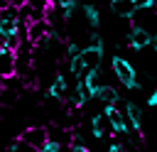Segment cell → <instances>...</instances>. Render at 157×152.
Instances as JSON below:
<instances>
[{"label": "cell", "instance_id": "obj_10", "mask_svg": "<svg viewBox=\"0 0 157 152\" xmlns=\"http://www.w3.org/2000/svg\"><path fill=\"white\" fill-rule=\"evenodd\" d=\"M123 105H125V115L130 118V125H132V130L142 132V110L137 108V103H132V101H125Z\"/></svg>", "mask_w": 157, "mask_h": 152}, {"label": "cell", "instance_id": "obj_25", "mask_svg": "<svg viewBox=\"0 0 157 152\" xmlns=\"http://www.w3.org/2000/svg\"><path fill=\"white\" fill-rule=\"evenodd\" d=\"M27 0H10V5H15V7H22Z\"/></svg>", "mask_w": 157, "mask_h": 152}, {"label": "cell", "instance_id": "obj_12", "mask_svg": "<svg viewBox=\"0 0 157 152\" xmlns=\"http://www.w3.org/2000/svg\"><path fill=\"white\" fill-rule=\"evenodd\" d=\"M110 7H113L115 15H120V17H125V20H132V15H135V7H132L130 0H113Z\"/></svg>", "mask_w": 157, "mask_h": 152}, {"label": "cell", "instance_id": "obj_19", "mask_svg": "<svg viewBox=\"0 0 157 152\" xmlns=\"http://www.w3.org/2000/svg\"><path fill=\"white\" fill-rule=\"evenodd\" d=\"M25 5H27V7H32V10H37V12H47L49 0H27Z\"/></svg>", "mask_w": 157, "mask_h": 152}, {"label": "cell", "instance_id": "obj_3", "mask_svg": "<svg viewBox=\"0 0 157 152\" xmlns=\"http://www.w3.org/2000/svg\"><path fill=\"white\" fill-rule=\"evenodd\" d=\"M128 44H130L135 51H140V49H145V47L152 44V34H150L147 29L137 27V25H130V29H128Z\"/></svg>", "mask_w": 157, "mask_h": 152}, {"label": "cell", "instance_id": "obj_2", "mask_svg": "<svg viewBox=\"0 0 157 152\" xmlns=\"http://www.w3.org/2000/svg\"><path fill=\"white\" fill-rule=\"evenodd\" d=\"M47 137H49V130H47L44 125H32V127H25V130L20 132V140H22L25 145L37 147V150L47 142Z\"/></svg>", "mask_w": 157, "mask_h": 152}, {"label": "cell", "instance_id": "obj_8", "mask_svg": "<svg viewBox=\"0 0 157 152\" xmlns=\"http://www.w3.org/2000/svg\"><path fill=\"white\" fill-rule=\"evenodd\" d=\"M81 59H83V64H86V71H88V69H98V64H101V59H103V49L88 44L86 49H81Z\"/></svg>", "mask_w": 157, "mask_h": 152}, {"label": "cell", "instance_id": "obj_28", "mask_svg": "<svg viewBox=\"0 0 157 152\" xmlns=\"http://www.w3.org/2000/svg\"><path fill=\"white\" fill-rule=\"evenodd\" d=\"M108 2H113V0H108Z\"/></svg>", "mask_w": 157, "mask_h": 152}, {"label": "cell", "instance_id": "obj_15", "mask_svg": "<svg viewBox=\"0 0 157 152\" xmlns=\"http://www.w3.org/2000/svg\"><path fill=\"white\" fill-rule=\"evenodd\" d=\"M69 69H71V74H74L76 78L86 74V64H83V59H81V51H78L76 56H71V59H69Z\"/></svg>", "mask_w": 157, "mask_h": 152}, {"label": "cell", "instance_id": "obj_22", "mask_svg": "<svg viewBox=\"0 0 157 152\" xmlns=\"http://www.w3.org/2000/svg\"><path fill=\"white\" fill-rule=\"evenodd\" d=\"M64 51H66V56H69V59H71V56H76V54H78V51H81V49H78V44H76V42H69V44H66V49H64Z\"/></svg>", "mask_w": 157, "mask_h": 152}, {"label": "cell", "instance_id": "obj_1", "mask_svg": "<svg viewBox=\"0 0 157 152\" xmlns=\"http://www.w3.org/2000/svg\"><path fill=\"white\" fill-rule=\"evenodd\" d=\"M110 66H113V74L118 76V81L128 88V91H140V83H137V76H135V69H132V64L128 61V59H123V56H113L110 59Z\"/></svg>", "mask_w": 157, "mask_h": 152}, {"label": "cell", "instance_id": "obj_21", "mask_svg": "<svg viewBox=\"0 0 157 152\" xmlns=\"http://www.w3.org/2000/svg\"><path fill=\"white\" fill-rule=\"evenodd\" d=\"M71 152H88L81 137H74V142H71Z\"/></svg>", "mask_w": 157, "mask_h": 152}, {"label": "cell", "instance_id": "obj_20", "mask_svg": "<svg viewBox=\"0 0 157 152\" xmlns=\"http://www.w3.org/2000/svg\"><path fill=\"white\" fill-rule=\"evenodd\" d=\"M130 2H132L135 10H150V7H155V0H130Z\"/></svg>", "mask_w": 157, "mask_h": 152}, {"label": "cell", "instance_id": "obj_27", "mask_svg": "<svg viewBox=\"0 0 157 152\" xmlns=\"http://www.w3.org/2000/svg\"><path fill=\"white\" fill-rule=\"evenodd\" d=\"M0 47H2V37H0Z\"/></svg>", "mask_w": 157, "mask_h": 152}, {"label": "cell", "instance_id": "obj_11", "mask_svg": "<svg viewBox=\"0 0 157 152\" xmlns=\"http://www.w3.org/2000/svg\"><path fill=\"white\" fill-rule=\"evenodd\" d=\"M108 127H110V123H108V118H105V113L103 115H93L91 118V132H93V137H105V132H108Z\"/></svg>", "mask_w": 157, "mask_h": 152}, {"label": "cell", "instance_id": "obj_7", "mask_svg": "<svg viewBox=\"0 0 157 152\" xmlns=\"http://www.w3.org/2000/svg\"><path fill=\"white\" fill-rule=\"evenodd\" d=\"M66 93H69V83H66L64 74H56L54 81H52V86L47 88V96H49V98H56V101H64Z\"/></svg>", "mask_w": 157, "mask_h": 152}, {"label": "cell", "instance_id": "obj_17", "mask_svg": "<svg viewBox=\"0 0 157 152\" xmlns=\"http://www.w3.org/2000/svg\"><path fill=\"white\" fill-rule=\"evenodd\" d=\"M20 42H25L17 32H10V34H5L2 37V47H7V49H17L20 47Z\"/></svg>", "mask_w": 157, "mask_h": 152}, {"label": "cell", "instance_id": "obj_24", "mask_svg": "<svg viewBox=\"0 0 157 152\" xmlns=\"http://www.w3.org/2000/svg\"><path fill=\"white\" fill-rule=\"evenodd\" d=\"M147 103H150V105H152V108H157V91H155V93H152V96H150V98H147Z\"/></svg>", "mask_w": 157, "mask_h": 152}, {"label": "cell", "instance_id": "obj_4", "mask_svg": "<svg viewBox=\"0 0 157 152\" xmlns=\"http://www.w3.org/2000/svg\"><path fill=\"white\" fill-rule=\"evenodd\" d=\"M103 113H105V118H108V123H110V130L113 132H118V135H128V120L123 118V113L115 108V103H110V105H105L103 108Z\"/></svg>", "mask_w": 157, "mask_h": 152}, {"label": "cell", "instance_id": "obj_29", "mask_svg": "<svg viewBox=\"0 0 157 152\" xmlns=\"http://www.w3.org/2000/svg\"><path fill=\"white\" fill-rule=\"evenodd\" d=\"M155 51H157V49H155Z\"/></svg>", "mask_w": 157, "mask_h": 152}, {"label": "cell", "instance_id": "obj_23", "mask_svg": "<svg viewBox=\"0 0 157 152\" xmlns=\"http://www.w3.org/2000/svg\"><path fill=\"white\" fill-rule=\"evenodd\" d=\"M108 152H125V147L120 142H113V145H108Z\"/></svg>", "mask_w": 157, "mask_h": 152}, {"label": "cell", "instance_id": "obj_9", "mask_svg": "<svg viewBox=\"0 0 157 152\" xmlns=\"http://www.w3.org/2000/svg\"><path fill=\"white\" fill-rule=\"evenodd\" d=\"M81 78H83V83H86L88 98H96V96H98V88H101V76H98V69H88Z\"/></svg>", "mask_w": 157, "mask_h": 152}, {"label": "cell", "instance_id": "obj_16", "mask_svg": "<svg viewBox=\"0 0 157 152\" xmlns=\"http://www.w3.org/2000/svg\"><path fill=\"white\" fill-rule=\"evenodd\" d=\"M56 7H59V12H61V17H64V22H66V20H71V15H74V10H76V0H59Z\"/></svg>", "mask_w": 157, "mask_h": 152}, {"label": "cell", "instance_id": "obj_13", "mask_svg": "<svg viewBox=\"0 0 157 152\" xmlns=\"http://www.w3.org/2000/svg\"><path fill=\"white\" fill-rule=\"evenodd\" d=\"M83 15H86V20H88V25L93 27V29H98V25H101V12H98V7L93 5V2H83Z\"/></svg>", "mask_w": 157, "mask_h": 152}, {"label": "cell", "instance_id": "obj_14", "mask_svg": "<svg viewBox=\"0 0 157 152\" xmlns=\"http://www.w3.org/2000/svg\"><path fill=\"white\" fill-rule=\"evenodd\" d=\"M96 98H98V101H103L105 105H110V103H118V91H115V88H110V86H101Z\"/></svg>", "mask_w": 157, "mask_h": 152}, {"label": "cell", "instance_id": "obj_26", "mask_svg": "<svg viewBox=\"0 0 157 152\" xmlns=\"http://www.w3.org/2000/svg\"><path fill=\"white\" fill-rule=\"evenodd\" d=\"M56 2H59V0H49V5H56Z\"/></svg>", "mask_w": 157, "mask_h": 152}, {"label": "cell", "instance_id": "obj_6", "mask_svg": "<svg viewBox=\"0 0 157 152\" xmlns=\"http://www.w3.org/2000/svg\"><path fill=\"white\" fill-rule=\"evenodd\" d=\"M17 74V64H15V49L0 47V78H10Z\"/></svg>", "mask_w": 157, "mask_h": 152}, {"label": "cell", "instance_id": "obj_18", "mask_svg": "<svg viewBox=\"0 0 157 152\" xmlns=\"http://www.w3.org/2000/svg\"><path fill=\"white\" fill-rule=\"evenodd\" d=\"M39 152H61V142L54 137H47V142L39 147Z\"/></svg>", "mask_w": 157, "mask_h": 152}, {"label": "cell", "instance_id": "obj_5", "mask_svg": "<svg viewBox=\"0 0 157 152\" xmlns=\"http://www.w3.org/2000/svg\"><path fill=\"white\" fill-rule=\"evenodd\" d=\"M47 34H56V32L52 29V25H49L44 17H42V20H34V22L27 25V42H29V44L39 42V39L47 37Z\"/></svg>", "mask_w": 157, "mask_h": 152}]
</instances>
